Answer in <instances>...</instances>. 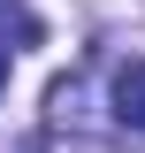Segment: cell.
<instances>
[{
  "label": "cell",
  "mask_w": 145,
  "mask_h": 153,
  "mask_svg": "<svg viewBox=\"0 0 145 153\" xmlns=\"http://www.w3.org/2000/svg\"><path fill=\"white\" fill-rule=\"evenodd\" d=\"M115 123L122 130H145V61H122L115 69Z\"/></svg>",
  "instance_id": "1"
},
{
  "label": "cell",
  "mask_w": 145,
  "mask_h": 153,
  "mask_svg": "<svg viewBox=\"0 0 145 153\" xmlns=\"http://www.w3.org/2000/svg\"><path fill=\"white\" fill-rule=\"evenodd\" d=\"M8 38H16V46H38V38H46V23H38L23 0H0V46H8Z\"/></svg>",
  "instance_id": "2"
},
{
  "label": "cell",
  "mask_w": 145,
  "mask_h": 153,
  "mask_svg": "<svg viewBox=\"0 0 145 153\" xmlns=\"http://www.w3.org/2000/svg\"><path fill=\"white\" fill-rule=\"evenodd\" d=\"M0 92H8V54H0Z\"/></svg>",
  "instance_id": "3"
}]
</instances>
